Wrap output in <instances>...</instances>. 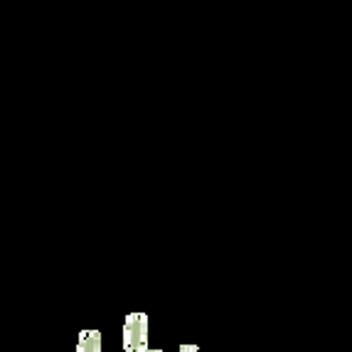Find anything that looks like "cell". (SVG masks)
<instances>
[{
  "mask_svg": "<svg viewBox=\"0 0 352 352\" xmlns=\"http://www.w3.org/2000/svg\"><path fill=\"white\" fill-rule=\"evenodd\" d=\"M146 352H163V350H146Z\"/></svg>",
  "mask_w": 352,
  "mask_h": 352,
  "instance_id": "277c9868",
  "label": "cell"
},
{
  "mask_svg": "<svg viewBox=\"0 0 352 352\" xmlns=\"http://www.w3.org/2000/svg\"><path fill=\"white\" fill-rule=\"evenodd\" d=\"M76 352H101V333L99 330H82Z\"/></svg>",
  "mask_w": 352,
  "mask_h": 352,
  "instance_id": "7a4b0ae2",
  "label": "cell"
},
{
  "mask_svg": "<svg viewBox=\"0 0 352 352\" xmlns=\"http://www.w3.org/2000/svg\"><path fill=\"white\" fill-rule=\"evenodd\" d=\"M177 352H200V347L197 345H180V350Z\"/></svg>",
  "mask_w": 352,
  "mask_h": 352,
  "instance_id": "3957f363",
  "label": "cell"
},
{
  "mask_svg": "<svg viewBox=\"0 0 352 352\" xmlns=\"http://www.w3.org/2000/svg\"><path fill=\"white\" fill-rule=\"evenodd\" d=\"M124 350L146 352L148 350V316L146 313H131L124 323Z\"/></svg>",
  "mask_w": 352,
  "mask_h": 352,
  "instance_id": "6da1fadb",
  "label": "cell"
}]
</instances>
